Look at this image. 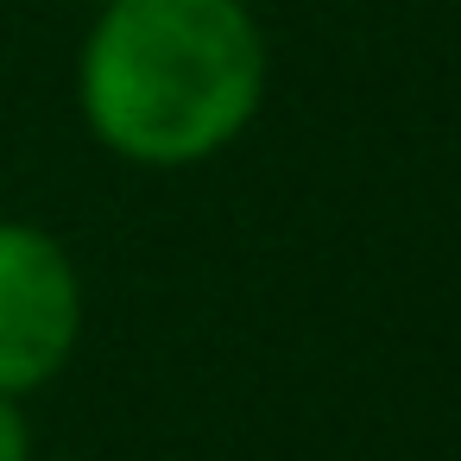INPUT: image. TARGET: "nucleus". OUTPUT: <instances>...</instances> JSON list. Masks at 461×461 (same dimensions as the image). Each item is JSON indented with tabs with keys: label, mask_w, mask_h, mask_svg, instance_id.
<instances>
[{
	"label": "nucleus",
	"mask_w": 461,
	"mask_h": 461,
	"mask_svg": "<svg viewBox=\"0 0 461 461\" xmlns=\"http://www.w3.org/2000/svg\"><path fill=\"white\" fill-rule=\"evenodd\" d=\"M95 7H108V0H95Z\"/></svg>",
	"instance_id": "20e7f679"
},
{
	"label": "nucleus",
	"mask_w": 461,
	"mask_h": 461,
	"mask_svg": "<svg viewBox=\"0 0 461 461\" xmlns=\"http://www.w3.org/2000/svg\"><path fill=\"white\" fill-rule=\"evenodd\" d=\"M0 461H32V423L14 392H0Z\"/></svg>",
	"instance_id": "7ed1b4c3"
},
{
	"label": "nucleus",
	"mask_w": 461,
	"mask_h": 461,
	"mask_svg": "<svg viewBox=\"0 0 461 461\" xmlns=\"http://www.w3.org/2000/svg\"><path fill=\"white\" fill-rule=\"evenodd\" d=\"M272 83L266 26L247 0H108L77 58L89 133L146 171L228 152Z\"/></svg>",
	"instance_id": "f257e3e1"
},
{
	"label": "nucleus",
	"mask_w": 461,
	"mask_h": 461,
	"mask_svg": "<svg viewBox=\"0 0 461 461\" xmlns=\"http://www.w3.org/2000/svg\"><path fill=\"white\" fill-rule=\"evenodd\" d=\"M83 341V278L58 234L0 221V392H39Z\"/></svg>",
	"instance_id": "f03ea898"
}]
</instances>
